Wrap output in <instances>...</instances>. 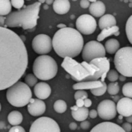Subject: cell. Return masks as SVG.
I'll return each instance as SVG.
<instances>
[{
    "label": "cell",
    "mask_w": 132,
    "mask_h": 132,
    "mask_svg": "<svg viewBox=\"0 0 132 132\" xmlns=\"http://www.w3.org/2000/svg\"><path fill=\"white\" fill-rule=\"evenodd\" d=\"M28 52L19 36L0 27V91L17 82L28 68Z\"/></svg>",
    "instance_id": "6da1fadb"
},
{
    "label": "cell",
    "mask_w": 132,
    "mask_h": 132,
    "mask_svg": "<svg viewBox=\"0 0 132 132\" xmlns=\"http://www.w3.org/2000/svg\"><path fill=\"white\" fill-rule=\"evenodd\" d=\"M83 36L74 28L65 27L56 32L52 40V46L58 56L73 58L78 56L84 47Z\"/></svg>",
    "instance_id": "7a4b0ae2"
},
{
    "label": "cell",
    "mask_w": 132,
    "mask_h": 132,
    "mask_svg": "<svg viewBox=\"0 0 132 132\" xmlns=\"http://www.w3.org/2000/svg\"><path fill=\"white\" fill-rule=\"evenodd\" d=\"M40 3L36 2L24 5L21 9L10 12L5 16V26L8 27H22L23 30H32L37 24Z\"/></svg>",
    "instance_id": "3957f363"
},
{
    "label": "cell",
    "mask_w": 132,
    "mask_h": 132,
    "mask_svg": "<svg viewBox=\"0 0 132 132\" xmlns=\"http://www.w3.org/2000/svg\"><path fill=\"white\" fill-rule=\"evenodd\" d=\"M33 75L36 79L47 81L53 79L58 72L56 61L49 55H40L37 57L32 65Z\"/></svg>",
    "instance_id": "277c9868"
},
{
    "label": "cell",
    "mask_w": 132,
    "mask_h": 132,
    "mask_svg": "<svg viewBox=\"0 0 132 132\" xmlns=\"http://www.w3.org/2000/svg\"><path fill=\"white\" fill-rule=\"evenodd\" d=\"M6 99L12 106L22 107L28 105L32 99V91L25 82L18 81L8 88Z\"/></svg>",
    "instance_id": "5b68a950"
},
{
    "label": "cell",
    "mask_w": 132,
    "mask_h": 132,
    "mask_svg": "<svg viewBox=\"0 0 132 132\" xmlns=\"http://www.w3.org/2000/svg\"><path fill=\"white\" fill-rule=\"evenodd\" d=\"M114 61L118 72L125 77H132L131 47H125L119 49L115 53Z\"/></svg>",
    "instance_id": "8992f818"
},
{
    "label": "cell",
    "mask_w": 132,
    "mask_h": 132,
    "mask_svg": "<svg viewBox=\"0 0 132 132\" xmlns=\"http://www.w3.org/2000/svg\"><path fill=\"white\" fill-rule=\"evenodd\" d=\"M61 66L66 70V72H67L72 79L77 82H82L86 77L90 75L89 72L85 69L81 64L70 58H65Z\"/></svg>",
    "instance_id": "52a82bcc"
},
{
    "label": "cell",
    "mask_w": 132,
    "mask_h": 132,
    "mask_svg": "<svg viewBox=\"0 0 132 132\" xmlns=\"http://www.w3.org/2000/svg\"><path fill=\"white\" fill-rule=\"evenodd\" d=\"M81 54L84 61L90 63L94 59L105 58L106 51L101 42L91 40L84 45Z\"/></svg>",
    "instance_id": "ba28073f"
},
{
    "label": "cell",
    "mask_w": 132,
    "mask_h": 132,
    "mask_svg": "<svg viewBox=\"0 0 132 132\" xmlns=\"http://www.w3.org/2000/svg\"><path fill=\"white\" fill-rule=\"evenodd\" d=\"M29 132H60L56 121L47 117H41L31 124Z\"/></svg>",
    "instance_id": "9c48e42d"
},
{
    "label": "cell",
    "mask_w": 132,
    "mask_h": 132,
    "mask_svg": "<svg viewBox=\"0 0 132 132\" xmlns=\"http://www.w3.org/2000/svg\"><path fill=\"white\" fill-rule=\"evenodd\" d=\"M90 64L95 65L99 68L98 72L94 73L93 75L86 77L82 82H87V81H97L101 78V82H104L106 79V75L110 70V61L107 58H96L92 60Z\"/></svg>",
    "instance_id": "30bf717a"
},
{
    "label": "cell",
    "mask_w": 132,
    "mask_h": 132,
    "mask_svg": "<svg viewBox=\"0 0 132 132\" xmlns=\"http://www.w3.org/2000/svg\"><path fill=\"white\" fill-rule=\"evenodd\" d=\"M77 30L82 35L92 34L97 29V21L94 17L89 14L80 16L76 21Z\"/></svg>",
    "instance_id": "8fae6325"
},
{
    "label": "cell",
    "mask_w": 132,
    "mask_h": 132,
    "mask_svg": "<svg viewBox=\"0 0 132 132\" xmlns=\"http://www.w3.org/2000/svg\"><path fill=\"white\" fill-rule=\"evenodd\" d=\"M32 47L33 51L41 55H46L52 50V40L50 36L41 33L36 36L32 41Z\"/></svg>",
    "instance_id": "7c38bea8"
},
{
    "label": "cell",
    "mask_w": 132,
    "mask_h": 132,
    "mask_svg": "<svg viewBox=\"0 0 132 132\" xmlns=\"http://www.w3.org/2000/svg\"><path fill=\"white\" fill-rule=\"evenodd\" d=\"M97 116L105 121L114 119L117 115L116 104L114 101L110 100H104L101 101L97 106Z\"/></svg>",
    "instance_id": "4fadbf2b"
},
{
    "label": "cell",
    "mask_w": 132,
    "mask_h": 132,
    "mask_svg": "<svg viewBox=\"0 0 132 132\" xmlns=\"http://www.w3.org/2000/svg\"><path fill=\"white\" fill-rule=\"evenodd\" d=\"M46 103L39 99H31L28 103V111L30 115L38 117L43 115L46 111Z\"/></svg>",
    "instance_id": "5bb4252c"
},
{
    "label": "cell",
    "mask_w": 132,
    "mask_h": 132,
    "mask_svg": "<svg viewBox=\"0 0 132 132\" xmlns=\"http://www.w3.org/2000/svg\"><path fill=\"white\" fill-rule=\"evenodd\" d=\"M117 113L121 116L127 117L132 115V100L130 98L124 97L118 100L116 105Z\"/></svg>",
    "instance_id": "9a60e30c"
},
{
    "label": "cell",
    "mask_w": 132,
    "mask_h": 132,
    "mask_svg": "<svg viewBox=\"0 0 132 132\" xmlns=\"http://www.w3.org/2000/svg\"><path fill=\"white\" fill-rule=\"evenodd\" d=\"M90 132H125L120 125L106 121V122H102L96 126H94L91 131Z\"/></svg>",
    "instance_id": "2e32d148"
},
{
    "label": "cell",
    "mask_w": 132,
    "mask_h": 132,
    "mask_svg": "<svg viewBox=\"0 0 132 132\" xmlns=\"http://www.w3.org/2000/svg\"><path fill=\"white\" fill-rule=\"evenodd\" d=\"M34 94L37 99L43 100L47 99L51 94V88L46 82H37L34 86Z\"/></svg>",
    "instance_id": "e0dca14e"
},
{
    "label": "cell",
    "mask_w": 132,
    "mask_h": 132,
    "mask_svg": "<svg viewBox=\"0 0 132 132\" xmlns=\"http://www.w3.org/2000/svg\"><path fill=\"white\" fill-rule=\"evenodd\" d=\"M104 82L101 80L97 81H87V82H77L73 86V89L75 90H84V89H93L96 88L101 87Z\"/></svg>",
    "instance_id": "ac0fdd59"
},
{
    "label": "cell",
    "mask_w": 132,
    "mask_h": 132,
    "mask_svg": "<svg viewBox=\"0 0 132 132\" xmlns=\"http://www.w3.org/2000/svg\"><path fill=\"white\" fill-rule=\"evenodd\" d=\"M106 11V6L102 1H95L94 3H90L89 6V12L93 17H101L104 15Z\"/></svg>",
    "instance_id": "d6986e66"
},
{
    "label": "cell",
    "mask_w": 132,
    "mask_h": 132,
    "mask_svg": "<svg viewBox=\"0 0 132 132\" xmlns=\"http://www.w3.org/2000/svg\"><path fill=\"white\" fill-rule=\"evenodd\" d=\"M53 7L55 12L63 15L67 13L70 9V2L68 0H55L53 2Z\"/></svg>",
    "instance_id": "ffe728a7"
},
{
    "label": "cell",
    "mask_w": 132,
    "mask_h": 132,
    "mask_svg": "<svg viewBox=\"0 0 132 132\" xmlns=\"http://www.w3.org/2000/svg\"><path fill=\"white\" fill-rule=\"evenodd\" d=\"M116 24H117V20L115 17L111 14H105L102 16L98 22L99 27L101 30L114 26H116Z\"/></svg>",
    "instance_id": "44dd1931"
},
{
    "label": "cell",
    "mask_w": 132,
    "mask_h": 132,
    "mask_svg": "<svg viewBox=\"0 0 132 132\" xmlns=\"http://www.w3.org/2000/svg\"><path fill=\"white\" fill-rule=\"evenodd\" d=\"M88 114H89L88 109L84 107L78 108L77 110L71 111V115L73 118L77 121H80V122L87 120V118L88 117Z\"/></svg>",
    "instance_id": "7402d4cb"
},
{
    "label": "cell",
    "mask_w": 132,
    "mask_h": 132,
    "mask_svg": "<svg viewBox=\"0 0 132 132\" xmlns=\"http://www.w3.org/2000/svg\"><path fill=\"white\" fill-rule=\"evenodd\" d=\"M105 51H107L108 54H115L120 48V43L116 39H110L108 40L105 43V45L104 46Z\"/></svg>",
    "instance_id": "603a6c76"
},
{
    "label": "cell",
    "mask_w": 132,
    "mask_h": 132,
    "mask_svg": "<svg viewBox=\"0 0 132 132\" xmlns=\"http://www.w3.org/2000/svg\"><path fill=\"white\" fill-rule=\"evenodd\" d=\"M7 119H8L9 123L11 125L18 126L22 122L23 117H22V114L19 111L14 110V111H12L9 114Z\"/></svg>",
    "instance_id": "cb8c5ba5"
},
{
    "label": "cell",
    "mask_w": 132,
    "mask_h": 132,
    "mask_svg": "<svg viewBox=\"0 0 132 132\" xmlns=\"http://www.w3.org/2000/svg\"><path fill=\"white\" fill-rule=\"evenodd\" d=\"M118 31H119V27L118 26H112V27H110L108 29H104L97 36V41L101 42V41L104 40L105 38H107L108 37H110V36L114 34Z\"/></svg>",
    "instance_id": "d4e9b609"
},
{
    "label": "cell",
    "mask_w": 132,
    "mask_h": 132,
    "mask_svg": "<svg viewBox=\"0 0 132 132\" xmlns=\"http://www.w3.org/2000/svg\"><path fill=\"white\" fill-rule=\"evenodd\" d=\"M12 5L9 0H0V16H4L11 12Z\"/></svg>",
    "instance_id": "484cf974"
},
{
    "label": "cell",
    "mask_w": 132,
    "mask_h": 132,
    "mask_svg": "<svg viewBox=\"0 0 132 132\" xmlns=\"http://www.w3.org/2000/svg\"><path fill=\"white\" fill-rule=\"evenodd\" d=\"M53 109L56 113L59 114H63L64 113L67 109V105L66 103V102L64 100H58L54 103L53 105Z\"/></svg>",
    "instance_id": "4316f807"
},
{
    "label": "cell",
    "mask_w": 132,
    "mask_h": 132,
    "mask_svg": "<svg viewBox=\"0 0 132 132\" xmlns=\"http://www.w3.org/2000/svg\"><path fill=\"white\" fill-rule=\"evenodd\" d=\"M107 91L111 96H116L120 91V86L118 82H111L107 85Z\"/></svg>",
    "instance_id": "83f0119b"
},
{
    "label": "cell",
    "mask_w": 132,
    "mask_h": 132,
    "mask_svg": "<svg viewBox=\"0 0 132 132\" xmlns=\"http://www.w3.org/2000/svg\"><path fill=\"white\" fill-rule=\"evenodd\" d=\"M125 31H126V34H127L129 42L132 44V16H131L128 18V19L126 23Z\"/></svg>",
    "instance_id": "f1b7e54d"
},
{
    "label": "cell",
    "mask_w": 132,
    "mask_h": 132,
    "mask_svg": "<svg viewBox=\"0 0 132 132\" xmlns=\"http://www.w3.org/2000/svg\"><path fill=\"white\" fill-rule=\"evenodd\" d=\"M37 82H38V79H37L36 77L33 74H32V73L28 74V75L26 76V78H25V83H26L29 87H33V86H35V85L37 83Z\"/></svg>",
    "instance_id": "f546056e"
},
{
    "label": "cell",
    "mask_w": 132,
    "mask_h": 132,
    "mask_svg": "<svg viewBox=\"0 0 132 132\" xmlns=\"http://www.w3.org/2000/svg\"><path fill=\"white\" fill-rule=\"evenodd\" d=\"M122 93H123V95L127 97V98H132V82H127L126 84H125L123 86V88H122Z\"/></svg>",
    "instance_id": "4dcf8cb0"
},
{
    "label": "cell",
    "mask_w": 132,
    "mask_h": 132,
    "mask_svg": "<svg viewBox=\"0 0 132 132\" xmlns=\"http://www.w3.org/2000/svg\"><path fill=\"white\" fill-rule=\"evenodd\" d=\"M106 91H107V84H106L105 82H104V84H103V86H102L101 87L90 89L91 93H92L94 96H100L104 95V94L106 93Z\"/></svg>",
    "instance_id": "1f68e13d"
},
{
    "label": "cell",
    "mask_w": 132,
    "mask_h": 132,
    "mask_svg": "<svg viewBox=\"0 0 132 132\" xmlns=\"http://www.w3.org/2000/svg\"><path fill=\"white\" fill-rule=\"evenodd\" d=\"M80 64L82 65V66H83L85 69H87V70L89 72V73H90V75H93L94 73H96V72H98V70H99V68H98L97 67H96L95 65H91V64H90V63L83 61V62L80 63Z\"/></svg>",
    "instance_id": "d6a6232c"
},
{
    "label": "cell",
    "mask_w": 132,
    "mask_h": 132,
    "mask_svg": "<svg viewBox=\"0 0 132 132\" xmlns=\"http://www.w3.org/2000/svg\"><path fill=\"white\" fill-rule=\"evenodd\" d=\"M118 77H119V75H118V72L116 71V70H109V72H108L107 75H106V78L111 82H117V80L118 79Z\"/></svg>",
    "instance_id": "836d02e7"
},
{
    "label": "cell",
    "mask_w": 132,
    "mask_h": 132,
    "mask_svg": "<svg viewBox=\"0 0 132 132\" xmlns=\"http://www.w3.org/2000/svg\"><path fill=\"white\" fill-rule=\"evenodd\" d=\"M87 96H88L87 93L84 90H77L74 94V99L76 100H84L85 99L87 98Z\"/></svg>",
    "instance_id": "e575fe53"
},
{
    "label": "cell",
    "mask_w": 132,
    "mask_h": 132,
    "mask_svg": "<svg viewBox=\"0 0 132 132\" xmlns=\"http://www.w3.org/2000/svg\"><path fill=\"white\" fill-rule=\"evenodd\" d=\"M11 5L17 9H21L24 6V1L23 0H12L10 1Z\"/></svg>",
    "instance_id": "d590c367"
},
{
    "label": "cell",
    "mask_w": 132,
    "mask_h": 132,
    "mask_svg": "<svg viewBox=\"0 0 132 132\" xmlns=\"http://www.w3.org/2000/svg\"><path fill=\"white\" fill-rule=\"evenodd\" d=\"M9 132H26V131H25V129L22 127L18 125V126H13V127H12L9 129Z\"/></svg>",
    "instance_id": "8d00e7d4"
},
{
    "label": "cell",
    "mask_w": 132,
    "mask_h": 132,
    "mask_svg": "<svg viewBox=\"0 0 132 132\" xmlns=\"http://www.w3.org/2000/svg\"><path fill=\"white\" fill-rule=\"evenodd\" d=\"M121 128H122L125 132H131L132 129V126L131 124L125 122V123H123V124H122Z\"/></svg>",
    "instance_id": "74e56055"
},
{
    "label": "cell",
    "mask_w": 132,
    "mask_h": 132,
    "mask_svg": "<svg viewBox=\"0 0 132 132\" xmlns=\"http://www.w3.org/2000/svg\"><path fill=\"white\" fill-rule=\"evenodd\" d=\"M90 126V124L87 121H84L80 123V128L84 130H87Z\"/></svg>",
    "instance_id": "f35d334b"
},
{
    "label": "cell",
    "mask_w": 132,
    "mask_h": 132,
    "mask_svg": "<svg viewBox=\"0 0 132 132\" xmlns=\"http://www.w3.org/2000/svg\"><path fill=\"white\" fill-rule=\"evenodd\" d=\"M90 2L87 1V0H81L80 2V7L83 8V9H87V8H89L90 6Z\"/></svg>",
    "instance_id": "ab89813d"
},
{
    "label": "cell",
    "mask_w": 132,
    "mask_h": 132,
    "mask_svg": "<svg viewBox=\"0 0 132 132\" xmlns=\"http://www.w3.org/2000/svg\"><path fill=\"white\" fill-rule=\"evenodd\" d=\"M88 116H89L90 118H92V119L96 118V117H97V110H91L89 112Z\"/></svg>",
    "instance_id": "60d3db41"
},
{
    "label": "cell",
    "mask_w": 132,
    "mask_h": 132,
    "mask_svg": "<svg viewBox=\"0 0 132 132\" xmlns=\"http://www.w3.org/2000/svg\"><path fill=\"white\" fill-rule=\"evenodd\" d=\"M91 105H92V101H91L90 99L87 98V99H85V100H84V107L88 108V107H90Z\"/></svg>",
    "instance_id": "b9f144b4"
},
{
    "label": "cell",
    "mask_w": 132,
    "mask_h": 132,
    "mask_svg": "<svg viewBox=\"0 0 132 132\" xmlns=\"http://www.w3.org/2000/svg\"><path fill=\"white\" fill-rule=\"evenodd\" d=\"M76 106L78 108L83 107H84V100H76Z\"/></svg>",
    "instance_id": "7bdbcfd3"
},
{
    "label": "cell",
    "mask_w": 132,
    "mask_h": 132,
    "mask_svg": "<svg viewBox=\"0 0 132 132\" xmlns=\"http://www.w3.org/2000/svg\"><path fill=\"white\" fill-rule=\"evenodd\" d=\"M5 16H0V27H4V28H5Z\"/></svg>",
    "instance_id": "ee69618b"
},
{
    "label": "cell",
    "mask_w": 132,
    "mask_h": 132,
    "mask_svg": "<svg viewBox=\"0 0 132 132\" xmlns=\"http://www.w3.org/2000/svg\"><path fill=\"white\" fill-rule=\"evenodd\" d=\"M69 128H70V130L74 131V130H76V129H77V124L75 122H72V123H70V124Z\"/></svg>",
    "instance_id": "f6af8a7d"
},
{
    "label": "cell",
    "mask_w": 132,
    "mask_h": 132,
    "mask_svg": "<svg viewBox=\"0 0 132 132\" xmlns=\"http://www.w3.org/2000/svg\"><path fill=\"white\" fill-rule=\"evenodd\" d=\"M57 27L60 28V29H63V28L67 27V26L65 24H63V23H60V24L57 25Z\"/></svg>",
    "instance_id": "bcb514c9"
},
{
    "label": "cell",
    "mask_w": 132,
    "mask_h": 132,
    "mask_svg": "<svg viewBox=\"0 0 132 132\" xmlns=\"http://www.w3.org/2000/svg\"><path fill=\"white\" fill-rule=\"evenodd\" d=\"M126 121H127V123H129V124H131L132 122V115L131 116H129V117H126Z\"/></svg>",
    "instance_id": "7dc6e473"
},
{
    "label": "cell",
    "mask_w": 132,
    "mask_h": 132,
    "mask_svg": "<svg viewBox=\"0 0 132 132\" xmlns=\"http://www.w3.org/2000/svg\"><path fill=\"white\" fill-rule=\"evenodd\" d=\"M118 79H120V81H122V82H124V81H125L126 80V77L125 76H124V75H120V76L118 77Z\"/></svg>",
    "instance_id": "c3c4849f"
},
{
    "label": "cell",
    "mask_w": 132,
    "mask_h": 132,
    "mask_svg": "<svg viewBox=\"0 0 132 132\" xmlns=\"http://www.w3.org/2000/svg\"><path fill=\"white\" fill-rule=\"evenodd\" d=\"M19 37H20V39H21V40L24 43L25 41H26V37L24 36V35H21V36H19Z\"/></svg>",
    "instance_id": "681fc988"
},
{
    "label": "cell",
    "mask_w": 132,
    "mask_h": 132,
    "mask_svg": "<svg viewBox=\"0 0 132 132\" xmlns=\"http://www.w3.org/2000/svg\"><path fill=\"white\" fill-rule=\"evenodd\" d=\"M5 124L3 121H1L0 122V129H2V128H5Z\"/></svg>",
    "instance_id": "f907efd6"
},
{
    "label": "cell",
    "mask_w": 132,
    "mask_h": 132,
    "mask_svg": "<svg viewBox=\"0 0 132 132\" xmlns=\"http://www.w3.org/2000/svg\"><path fill=\"white\" fill-rule=\"evenodd\" d=\"M45 2H46L47 5H51V4L53 2V0H46Z\"/></svg>",
    "instance_id": "816d5d0a"
},
{
    "label": "cell",
    "mask_w": 132,
    "mask_h": 132,
    "mask_svg": "<svg viewBox=\"0 0 132 132\" xmlns=\"http://www.w3.org/2000/svg\"><path fill=\"white\" fill-rule=\"evenodd\" d=\"M70 109H71V111H72V110H77L78 109V107L75 105V106H73V107H71Z\"/></svg>",
    "instance_id": "f5cc1de1"
},
{
    "label": "cell",
    "mask_w": 132,
    "mask_h": 132,
    "mask_svg": "<svg viewBox=\"0 0 132 132\" xmlns=\"http://www.w3.org/2000/svg\"><path fill=\"white\" fill-rule=\"evenodd\" d=\"M112 98L114 100H117L118 99V96H112Z\"/></svg>",
    "instance_id": "db71d44e"
},
{
    "label": "cell",
    "mask_w": 132,
    "mask_h": 132,
    "mask_svg": "<svg viewBox=\"0 0 132 132\" xmlns=\"http://www.w3.org/2000/svg\"><path fill=\"white\" fill-rule=\"evenodd\" d=\"M120 34V31H118V32H116L114 35H115V36H118Z\"/></svg>",
    "instance_id": "11a10c76"
},
{
    "label": "cell",
    "mask_w": 132,
    "mask_h": 132,
    "mask_svg": "<svg viewBox=\"0 0 132 132\" xmlns=\"http://www.w3.org/2000/svg\"><path fill=\"white\" fill-rule=\"evenodd\" d=\"M44 9H48V5H44Z\"/></svg>",
    "instance_id": "9f6ffc18"
},
{
    "label": "cell",
    "mask_w": 132,
    "mask_h": 132,
    "mask_svg": "<svg viewBox=\"0 0 132 132\" xmlns=\"http://www.w3.org/2000/svg\"><path fill=\"white\" fill-rule=\"evenodd\" d=\"M1 108H2V106H1V103H0V111H1Z\"/></svg>",
    "instance_id": "6f0895ef"
}]
</instances>
